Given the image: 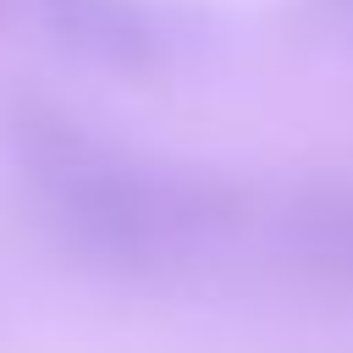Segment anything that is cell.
Here are the masks:
<instances>
[{
    "label": "cell",
    "instance_id": "cell-4",
    "mask_svg": "<svg viewBox=\"0 0 353 353\" xmlns=\"http://www.w3.org/2000/svg\"><path fill=\"white\" fill-rule=\"evenodd\" d=\"M303 6L331 28H353V0H303Z\"/></svg>",
    "mask_w": 353,
    "mask_h": 353
},
{
    "label": "cell",
    "instance_id": "cell-3",
    "mask_svg": "<svg viewBox=\"0 0 353 353\" xmlns=\"http://www.w3.org/2000/svg\"><path fill=\"white\" fill-rule=\"evenodd\" d=\"M276 248L309 292L353 303V176L298 182L276 210Z\"/></svg>",
    "mask_w": 353,
    "mask_h": 353
},
{
    "label": "cell",
    "instance_id": "cell-1",
    "mask_svg": "<svg viewBox=\"0 0 353 353\" xmlns=\"http://www.w3.org/2000/svg\"><path fill=\"white\" fill-rule=\"evenodd\" d=\"M6 149L50 237L99 276H171L243 232L254 210L237 182L149 165L44 94L6 99Z\"/></svg>",
    "mask_w": 353,
    "mask_h": 353
},
{
    "label": "cell",
    "instance_id": "cell-2",
    "mask_svg": "<svg viewBox=\"0 0 353 353\" xmlns=\"http://www.w3.org/2000/svg\"><path fill=\"white\" fill-rule=\"evenodd\" d=\"M39 22L72 61L121 77H154L176 50L154 0H39Z\"/></svg>",
    "mask_w": 353,
    "mask_h": 353
}]
</instances>
